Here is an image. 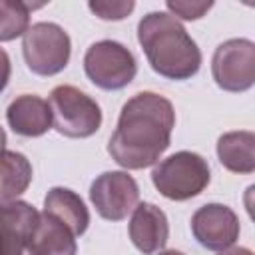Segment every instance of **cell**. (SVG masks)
<instances>
[{
  "mask_svg": "<svg viewBox=\"0 0 255 255\" xmlns=\"http://www.w3.org/2000/svg\"><path fill=\"white\" fill-rule=\"evenodd\" d=\"M173 128L171 102L155 92H139L122 106L118 126L108 141V153L126 169L155 165L171 143Z\"/></svg>",
  "mask_w": 255,
  "mask_h": 255,
  "instance_id": "1",
  "label": "cell"
},
{
  "mask_svg": "<svg viewBox=\"0 0 255 255\" xmlns=\"http://www.w3.org/2000/svg\"><path fill=\"white\" fill-rule=\"evenodd\" d=\"M137 42L151 70L167 80H189L201 68V50L195 40L167 12L145 14L137 24Z\"/></svg>",
  "mask_w": 255,
  "mask_h": 255,
  "instance_id": "2",
  "label": "cell"
},
{
  "mask_svg": "<svg viewBox=\"0 0 255 255\" xmlns=\"http://www.w3.org/2000/svg\"><path fill=\"white\" fill-rule=\"evenodd\" d=\"M211 179L209 163L195 151H175L155 163L151 171L153 187L171 201L197 197Z\"/></svg>",
  "mask_w": 255,
  "mask_h": 255,
  "instance_id": "3",
  "label": "cell"
},
{
  "mask_svg": "<svg viewBox=\"0 0 255 255\" xmlns=\"http://www.w3.org/2000/svg\"><path fill=\"white\" fill-rule=\"evenodd\" d=\"M48 102L54 114V129L66 137H90L102 126L98 102L76 86H56Z\"/></svg>",
  "mask_w": 255,
  "mask_h": 255,
  "instance_id": "4",
  "label": "cell"
},
{
  "mask_svg": "<svg viewBox=\"0 0 255 255\" xmlns=\"http://www.w3.org/2000/svg\"><path fill=\"white\" fill-rule=\"evenodd\" d=\"M22 54L26 66L36 76L60 74L72 54V42L68 32L56 22H36L30 26L22 40Z\"/></svg>",
  "mask_w": 255,
  "mask_h": 255,
  "instance_id": "5",
  "label": "cell"
},
{
  "mask_svg": "<svg viewBox=\"0 0 255 255\" xmlns=\"http://www.w3.org/2000/svg\"><path fill=\"white\" fill-rule=\"evenodd\" d=\"M84 72L88 80L108 92L122 90L137 74V62L129 48L116 40L94 42L84 54Z\"/></svg>",
  "mask_w": 255,
  "mask_h": 255,
  "instance_id": "6",
  "label": "cell"
},
{
  "mask_svg": "<svg viewBox=\"0 0 255 255\" xmlns=\"http://www.w3.org/2000/svg\"><path fill=\"white\" fill-rule=\"evenodd\" d=\"M211 76L225 92H247L255 86V42L231 38L221 42L211 58Z\"/></svg>",
  "mask_w": 255,
  "mask_h": 255,
  "instance_id": "7",
  "label": "cell"
},
{
  "mask_svg": "<svg viewBox=\"0 0 255 255\" xmlns=\"http://www.w3.org/2000/svg\"><path fill=\"white\" fill-rule=\"evenodd\" d=\"M137 181L128 171H104L90 185V201L108 221L126 219L137 207Z\"/></svg>",
  "mask_w": 255,
  "mask_h": 255,
  "instance_id": "8",
  "label": "cell"
},
{
  "mask_svg": "<svg viewBox=\"0 0 255 255\" xmlns=\"http://www.w3.org/2000/svg\"><path fill=\"white\" fill-rule=\"evenodd\" d=\"M239 217L223 203H207L191 215V233L209 251H225L239 239Z\"/></svg>",
  "mask_w": 255,
  "mask_h": 255,
  "instance_id": "9",
  "label": "cell"
},
{
  "mask_svg": "<svg viewBox=\"0 0 255 255\" xmlns=\"http://www.w3.org/2000/svg\"><path fill=\"white\" fill-rule=\"evenodd\" d=\"M40 215L34 205L22 199L2 203V255H30L28 245Z\"/></svg>",
  "mask_w": 255,
  "mask_h": 255,
  "instance_id": "10",
  "label": "cell"
},
{
  "mask_svg": "<svg viewBox=\"0 0 255 255\" xmlns=\"http://www.w3.org/2000/svg\"><path fill=\"white\" fill-rule=\"evenodd\" d=\"M6 122L10 129L24 137H40L54 128V114L48 100L36 94H22L6 108Z\"/></svg>",
  "mask_w": 255,
  "mask_h": 255,
  "instance_id": "11",
  "label": "cell"
},
{
  "mask_svg": "<svg viewBox=\"0 0 255 255\" xmlns=\"http://www.w3.org/2000/svg\"><path fill=\"white\" fill-rule=\"evenodd\" d=\"M128 233L133 247L139 249L143 255L159 253L169 237L167 215L153 203H137V207L131 213Z\"/></svg>",
  "mask_w": 255,
  "mask_h": 255,
  "instance_id": "12",
  "label": "cell"
},
{
  "mask_svg": "<svg viewBox=\"0 0 255 255\" xmlns=\"http://www.w3.org/2000/svg\"><path fill=\"white\" fill-rule=\"evenodd\" d=\"M28 251L30 255H76V233L52 213L42 211Z\"/></svg>",
  "mask_w": 255,
  "mask_h": 255,
  "instance_id": "13",
  "label": "cell"
},
{
  "mask_svg": "<svg viewBox=\"0 0 255 255\" xmlns=\"http://www.w3.org/2000/svg\"><path fill=\"white\" fill-rule=\"evenodd\" d=\"M219 163L233 173L255 171V131H227L217 139Z\"/></svg>",
  "mask_w": 255,
  "mask_h": 255,
  "instance_id": "14",
  "label": "cell"
},
{
  "mask_svg": "<svg viewBox=\"0 0 255 255\" xmlns=\"http://www.w3.org/2000/svg\"><path fill=\"white\" fill-rule=\"evenodd\" d=\"M44 211L64 221L76 237L84 235L90 225V211L84 199L68 187H52L44 197Z\"/></svg>",
  "mask_w": 255,
  "mask_h": 255,
  "instance_id": "15",
  "label": "cell"
},
{
  "mask_svg": "<svg viewBox=\"0 0 255 255\" xmlns=\"http://www.w3.org/2000/svg\"><path fill=\"white\" fill-rule=\"evenodd\" d=\"M32 181V165L24 153L4 149L2 155V203L18 199Z\"/></svg>",
  "mask_w": 255,
  "mask_h": 255,
  "instance_id": "16",
  "label": "cell"
},
{
  "mask_svg": "<svg viewBox=\"0 0 255 255\" xmlns=\"http://www.w3.org/2000/svg\"><path fill=\"white\" fill-rule=\"evenodd\" d=\"M30 6L24 2L2 0L0 2V40L10 42L18 36H26L30 30Z\"/></svg>",
  "mask_w": 255,
  "mask_h": 255,
  "instance_id": "17",
  "label": "cell"
},
{
  "mask_svg": "<svg viewBox=\"0 0 255 255\" xmlns=\"http://www.w3.org/2000/svg\"><path fill=\"white\" fill-rule=\"evenodd\" d=\"M88 8L102 20H124L131 14V10L135 8V2L131 0H96V2H90Z\"/></svg>",
  "mask_w": 255,
  "mask_h": 255,
  "instance_id": "18",
  "label": "cell"
},
{
  "mask_svg": "<svg viewBox=\"0 0 255 255\" xmlns=\"http://www.w3.org/2000/svg\"><path fill=\"white\" fill-rule=\"evenodd\" d=\"M167 10L171 12V16L183 18V20H199L207 10H211L213 2H189V0H169Z\"/></svg>",
  "mask_w": 255,
  "mask_h": 255,
  "instance_id": "19",
  "label": "cell"
},
{
  "mask_svg": "<svg viewBox=\"0 0 255 255\" xmlns=\"http://www.w3.org/2000/svg\"><path fill=\"white\" fill-rule=\"evenodd\" d=\"M243 205L247 209V215L251 217V221L255 223V183L249 185L245 191H243Z\"/></svg>",
  "mask_w": 255,
  "mask_h": 255,
  "instance_id": "20",
  "label": "cell"
},
{
  "mask_svg": "<svg viewBox=\"0 0 255 255\" xmlns=\"http://www.w3.org/2000/svg\"><path fill=\"white\" fill-rule=\"evenodd\" d=\"M219 255H255V253L247 247H229L225 251H219Z\"/></svg>",
  "mask_w": 255,
  "mask_h": 255,
  "instance_id": "21",
  "label": "cell"
},
{
  "mask_svg": "<svg viewBox=\"0 0 255 255\" xmlns=\"http://www.w3.org/2000/svg\"><path fill=\"white\" fill-rule=\"evenodd\" d=\"M159 255H183V253L175 251V249H167V251H159Z\"/></svg>",
  "mask_w": 255,
  "mask_h": 255,
  "instance_id": "22",
  "label": "cell"
}]
</instances>
